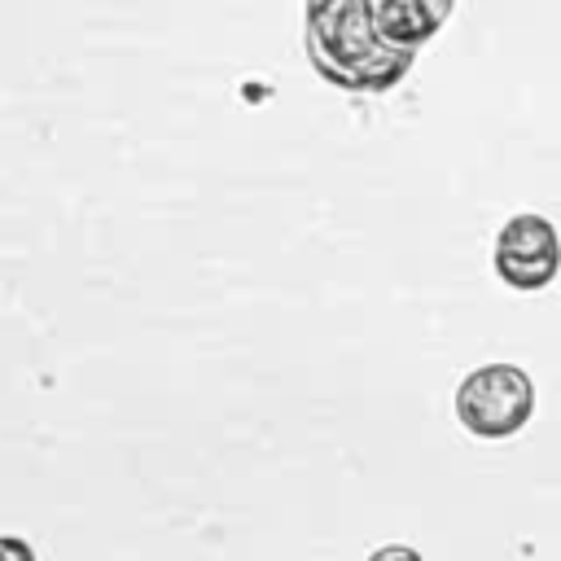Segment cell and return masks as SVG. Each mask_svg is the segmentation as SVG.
Returning a JSON list of instances; mask_svg holds the SVG:
<instances>
[{"mask_svg":"<svg viewBox=\"0 0 561 561\" xmlns=\"http://www.w3.org/2000/svg\"><path fill=\"white\" fill-rule=\"evenodd\" d=\"M368 561H421V552H416V548H403V543H386V548H377Z\"/></svg>","mask_w":561,"mask_h":561,"instance_id":"6","label":"cell"},{"mask_svg":"<svg viewBox=\"0 0 561 561\" xmlns=\"http://www.w3.org/2000/svg\"><path fill=\"white\" fill-rule=\"evenodd\" d=\"M535 412V386L517 364L473 368L456 390V416L478 438H508Z\"/></svg>","mask_w":561,"mask_h":561,"instance_id":"2","label":"cell"},{"mask_svg":"<svg viewBox=\"0 0 561 561\" xmlns=\"http://www.w3.org/2000/svg\"><path fill=\"white\" fill-rule=\"evenodd\" d=\"M0 561H35L31 543L18 539V535H0Z\"/></svg>","mask_w":561,"mask_h":561,"instance_id":"5","label":"cell"},{"mask_svg":"<svg viewBox=\"0 0 561 561\" xmlns=\"http://www.w3.org/2000/svg\"><path fill=\"white\" fill-rule=\"evenodd\" d=\"M451 4L456 0H373V22L390 48L416 53L443 31V22L451 18Z\"/></svg>","mask_w":561,"mask_h":561,"instance_id":"4","label":"cell"},{"mask_svg":"<svg viewBox=\"0 0 561 561\" xmlns=\"http://www.w3.org/2000/svg\"><path fill=\"white\" fill-rule=\"evenodd\" d=\"M557 267H561V237L543 215L522 210L500 228V237H495V272H500L504 285L543 289V285H552Z\"/></svg>","mask_w":561,"mask_h":561,"instance_id":"3","label":"cell"},{"mask_svg":"<svg viewBox=\"0 0 561 561\" xmlns=\"http://www.w3.org/2000/svg\"><path fill=\"white\" fill-rule=\"evenodd\" d=\"M302 48L311 70L346 92H386L416 61V53H399L377 35L373 0H307Z\"/></svg>","mask_w":561,"mask_h":561,"instance_id":"1","label":"cell"}]
</instances>
